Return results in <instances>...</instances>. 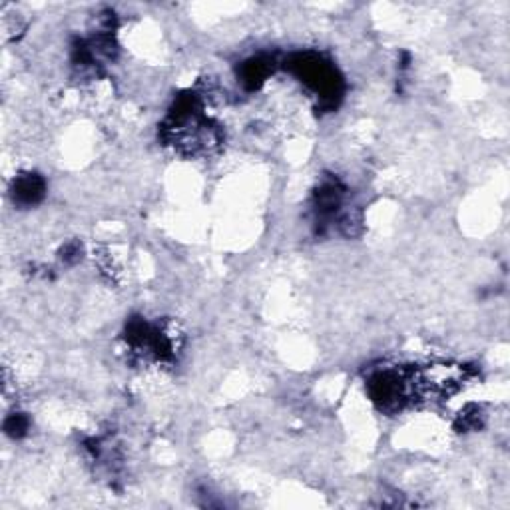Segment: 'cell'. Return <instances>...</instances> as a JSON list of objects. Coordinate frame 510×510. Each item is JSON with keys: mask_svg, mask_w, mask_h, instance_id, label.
Here are the masks:
<instances>
[{"mask_svg": "<svg viewBox=\"0 0 510 510\" xmlns=\"http://www.w3.org/2000/svg\"><path fill=\"white\" fill-rule=\"evenodd\" d=\"M6 431H8V434H13V437H20L22 432L27 431V420L22 419L20 415H14L6 423Z\"/></svg>", "mask_w": 510, "mask_h": 510, "instance_id": "277c9868", "label": "cell"}, {"mask_svg": "<svg viewBox=\"0 0 510 510\" xmlns=\"http://www.w3.org/2000/svg\"><path fill=\"white\" fill-rule=\"evenodd\" d=\"M269 68H267V62H263L262 58L257 60H251L248 64L243 66V82L248 84L249 88H255L260 86L263 82V78L267 76Z\"/></svg>", "mask_w": 510, "mask_h": 510, "instance_id": "3957f363", "label": "cell"}, {"mask_svg": "<svg viewBox=\"0 0 510 510\" xmlns=\"http://www.w3.org/2000/svg\"><path fill=\"white\" fill-rule=\"evenodd\" d=\"M44 194V183L40 180L38 176H24V178H20L16 185H14V196L18 201H22V204H34V201H38L40 197Z\"/></svg>", "mask_w": 510, "mask_h": 510, "instance_id": "7a4b0ae2", "label": "cell"}, {"mask_svg": "<svg viewBox=\"0 0 510 510\" xmlns=\"http://www.w3.org/2000/svg\"><path fill=\"white\" fill-rule=\"evenodd\" d=\"M411 381L401 377L397 371H381L369 381L371 399L383 409H395L405 401Z\"/></svg>", "mask_w": 510, "mask_h": 510, "instance_id": "6da1fadb", "label": "cell"}]
</instances>
